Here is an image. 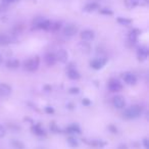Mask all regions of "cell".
I'll return each mask as SVG.
<instances>
[{"instance_id": "cell-34", "label": "cell", "mask_w": 149, "mask_h": 149, "mask_svg": "<svg viewBox=\"0 0 149 149\" xmlns=\"http://www.w3.org/2000/svg\"><path fill=\"white\" fill-rule=\"evenodd\" d=\"M118 149H128V146L126 144H120Z\"/></svg>"}, {"instance_id": "cell-25", "label": "cell", "mask_w": 149, "mask_h": 149, "mask_svg": "<svg viewBox=\"0 0 149 149\" xmlns=\"http://www.w3.org/2000/svg\"><path fill=\"white\" fill-rule=\"evenodd\" d=\"M61 28V24L60 23H51V27H50V31H58Z\"/></svg>"}, {"instance_id": "cell-1", "label": "cell", "mask_w": 149, "mask_h": 149, "mask_svg": "<svg viewBox=\"0 0 149 149\" xmlns=\"http://www.w3.org/2000/svg\"><path fill=\"white\" fill-rule=\"evenodd\" d=\"M143 111H144V108L142 106L135 104V105H132L125 109V111L123 112V116L126 120H135V118H139L143 113Z\"/></svg>"}, {"instance_id": "cell-13", "label": "cell", "mask_w": 149, "mask_h": 149, "mask_svg": "<svg viewBox=\"0 0 149 149\" xmlns=\"http://www.w3.org/2000/svg\"><path fill=\"white\" fill-rule=\"evenodd\" d=\"M66 74H68V77L70 78V80H79L80 78H81L80 72L74 68H70L68 70V72H66Z\"/></svg>"}, {"instance_id": "cell-36", "label": "cell", "mask_w": 149, "mask_h": 149, "mask_svg": "<svg viewBox=\"0 0 149 149\" xmlns=\"http://www.w3.org/2000/svg\"><path fill=\"white\" fill-rule=\"evenodd\" d=\"M2 60H3V58H2V56L0 55V64L2 63Z\"/></svg>"}, {"instance_id": "cell-7", "label": "cell", "mask_w": 149, "mask_h": 149, "mask_svg": "<svg viewBox=\"0 0 149 149\" xmlns=\"http://www.w3.org/2000/svg\"><path fill=\"white\" fill-rule=\"evenodd\" d=\"M112 104L118 109H122V108H124L126 106V100H125V98L123 96L116 95L112 98Z\"/></svg>"}, {"instance_id": "cell-30", "label": "cell", "mask_w": 149, "mask_h": 149, "mask_svg": "<svg viewBox=\"0 0 149 149\" xmlns=\"http://www.w3.org/2000/svg\"><path fill=\"white\" fill-rule=\"evenodd\" d=\"M108 130H109L111 133H113V134H118V129H116L114 126H109L108 127Z\"/></svg>"}, {"instance_id": "cell-4", "label": "cell", "mask_w": 149, "mask_h": 149, "mask_svg": "<svg viewBox=\"0 0 149 149\" xmlns=\"http://www.w3.org/2000/svg\"><path fill=\"white\" fill-rule=\"evenodd\" d=\"M107 87L111 92H118V91H120V90L123 89L122 83H120V82L118 81V80H116V79L109 80V82H108V84H107Z\"/></svg>"}, {"instance_id": "cell-15", "label": "cell", "mask_w": 149, "mask_h": 149, "mask_svg": "<svg viewBox=\"0 0 149 149\" xmlns=\"http://www.w3.org/2000/svg\"><path fill=\"white\" fill-rule=\"evenodd\" d=\"M141 34V31L138 29H134L133 31L130 32L129 34V40H130L131 43H137L138 42V36Z\"/></svg>"}, {"instance_id": "cell-35", "label": "cell", "mask_w": 149, "mask_h": 149, "mask_svg": "<svg viewBox=\"0 0 149 149\" xmlns=\"http://www.w3.org/2000/svg\"><path fill=\"white\" fill-rule=\"evenodd\" d=\"M3 1L6 3H10V2H15V1H17V0H3Z\"/></svg>"}, {"instance_id": "cell-12", "label": "cell", "mask_w": 149, "mask_h": 149, "mask_svg": "<svg viewBox=\"0 0 149 149\" xmlns=\"http://www.w3.org/2000/svg\"><path fill=\"white\" fill-rule=\"evenodd\" d=\"M11 93V87L6 83H1L0 84V96L2 97H6V96L10 95Z\"/></svg>"}, {"instance_id": "cell-3", "label": "cell", "mask_w": 149, "mask_h": 149, "mask_svg": "<svg viewBox=\"0 0 149 149\" xmlns=\"http://www.w3.org/2000/svg\"><path fill=\"white\" fill-rule=\"evenodd\" d=\"M78 32H79V28L76 25H74V24H70V25L65 26V27L63 28V30H62V33H63V35L65 36V37H72V36L76 35Z\"/></svg>"}, {"instance_id": "cell-20", "label": "cell", "mask_w": 149, "mask_h": 149, "mask_svg": "<svg viewBox=\"0 0 149 149\" xmlns=\"http://www.w3.org/2000/svg\"><path fill=\"white\" fill-rule=\"evenodd\" d=\"M19 66V61L17 59H9L8 61L6 62V68H9V70H17Z\"/></svg>"}, {"instance_id": "cell-33", "label": "cell", "mask_w": 149, "mask_h": 149, "mask_svg": "<svg viewBox=\"0 0 149 149\" xmlns=\"http://www.w3.org/2000/svg\"><path fill=\"white\" fill-rule=\"evenodd\" d=\"M45 111L47 112V113H53L54 110L52 107H50V106H47V107H45Z\"/></svg>"}, {"instance_id": "cell-31", "label": "cell", "mask_w": 149, "mask_h": 149, "mask_svg": "<svg viewBox=\"0 0 149 149\" xmlns=\"http://www.w3.org/2000/svg\"><path fill=\"white\" fill-rule=\"evenodd\" d=\"M82 103H83L84 105H86V106H89L90 104H91V102H90V100L88 99V98H84V99L82 100Z\"/></svg>"}, {"instance_id": "cell-2", "label": "cell", "mask_w": 149, "mask_h": 149, "mask_svg": "<svg viewBox=\"0 0 149 149\" xmlns=\"http://www.w3.org/2000/svg\"><path fill=\"white\" fill-rule=\"evenodd\" d=\"M40 65V58L39 56H34L32 58H29L28 60H26L24 62V68H25L27 72H34L39 68Z\"/></svg>"}, {"instance_id": "cell-9", "label": "cell", "mask_w": 149, "mask_h": 149, "mask_svg": "<svg viewBox=\"0 0 149 149\" xmlns=\"http://www.w3.org/2000/svg\"><path fill=\"white\" fill-rule=\"evenodd\" d=\"M106 63V59L105 58H95L90 62V66L94 70H100L102 68Z\"/></svg>"}, {"instance_id": "cell-18", "label": "cell", "mask_w": 149, "mask_h": 149, "mask_svg": "<svg viewBox=\"0 0 149 149\" xmlns=\"http://www.w3.org/2000/svg\"><path fill=\"white\" fill-rule=\"evenodd\" d=\"M10 43H13V39L8 35L0 34V46H6Z\"/></svg>"}, {"instance_id": "cell-19", "label": "cell", "mask_w": 149, "mask_h": 149, "mask_svg": "<svg viewBox=\"0 0 149 149\" xmlns=\"http://www.w3.org/2000/svg\"><path fill=\"white\" fill-rule=\"evenodd\" d=\"M83 141H85V142L87 143L88 145H91V146H94V147H98V148H102V147H104L106 145L105 142H102V141H100V140L87 141L85 139V140H83Z\"/></svg>"}, {"instance_id": "cell-14", "label": "cell", "mask_w": 149, "mask_h": 149, "mask_svg": "<svg viewBox=\"0 0 149 149\" xmlns=\"http://www.w3.org/2000/svg\"><path fill=\"white\" fill-rule=\"evenodd\" d=\"M97 9H99V4L96 2H90L83 7V10L85 13H93V11L97 10Z\"/></svg>"}, {"instance_id": "cell-21", "label": "cell", "mask_w": 149, "mask_h": 149, "mask_svg": "<svg viewBox=\"0 0 149 149\" xmlns=\"http://www.w3.org/2000/svg\"><path fill=\"white\" fill-rule=\"evenodd\" d=\"M10 145L15 149H25V144L22 141L17 140V139H13L10 141Z\"/></svg>"}, {"instance_id": "cell-26", "label": "cell", "mask_w": 149, "mask_h": 149, "mask_svg": "<svg viewBox=\"0 0 149 149\" xmlns=\"http://www.w3.org/2000/svg\"><path fill=\"white\" fill-rule=\"evenodd\" d=\"M99 13H101V15H113L112 10H110V9H108V8H101V9H99Z\"/></svg>"}, {"instance_id": "cell-27", "label": "cell", "mask_w": 149, "mask_h": 149, "mask_svg": "<svg viewBox=\"0 0 149 149\" xmlns=\"http://www.w3.org/2000/svg\"><path fill=\"white\" fill-rule=\"evenodd\" d=\"M68 92H70V94H72V95H77V94L80 93V89L78 87H72V88H70Z\"/></svg>"}, {"instance_id": "cell-32", "label": "cell", "mask_w": 149, "mask_h": 149, "mask_svg": "<svg viewBox=\"0 0 149 149\" xmlns=\"http://www.w3.org/2000/svg\"><path fill=\"white\" fill-rule=\"evenodd\" d=\"M50 129H51V131H54L55 133H58V129H57V127H56V125L54 124V123H52V124H51Z\"/></svg>"}, {"instance_id": "cell-22", "label": "cell", "mask_w": 149, "mask_h": 149, "mask_svg": "<svg viewBox=\"0 0 149 149\" xmlns=\"http://www.w3.org/2000/svg\"><path fill=\"white\" fill-rule=\"evenodd\" d=\"M68 133H72V134H81V128L78 125H70L68 129H66Z\"/></svg>"}, {"instance_id": "cell-29", "label": "cell", "mask_w": 149, "mask_h": 149, "mask_svg": "<svg viewBox=\"0 0 149 149\" xmlns=\"http://www.w3.org/2000/svg\"><path fill=\"white\" fill-rule=\"evenodd\" d=\"M142 144L144 146V149H149V143H148V138H144L142 141Z\"/></svg>"}, {"instance_id": "cell-24", "label": "cell", "mask_w": 149, "mask_h": 149, "mask_svg": "<svg viewBox=\"0 0 149 149\" xmlns=\"http://www.w3.org/2000/svg\"><path fill=\"white\" fill-rule=\"evenodd\" d=\"M68 144L70 145L72 148H77L79 146V142H78L77 139H74V137H68Z\"/></svg>"}, {"instance_id": "cell-16", "label": "cell", "mask_w": 149, "mask_h": 149, "mask_svg": "<svg viewBox=\"0 0 149 149\" xmlns=\"http://www.w3.org/2000/svg\"><path fill=\"white\" fill-rule=\"evenodd\" d=\"M31 130H32V132H33L35 135H37V136H40V137H41V136H45V135H46V132L44 131V129L42 128V127L40 126L39 124L32 126Z\"/></svg>"}, {"instance_id": "cell-6", "label": "cell", "mask_w": 149, "mask_h": 149, "mask_svg": "<svg viewBox=\"0 0 149 149\" xmlns=\"http://www.w3.org/2000/svg\"><path fill=\"white\" fill-rule=\"evenodd\" d=\"M123 79H124L125 83L127 85H130V86H133V85H136L137 83V77L135 76L133 72H125L124 76H123Z\"/></svg>"}, {"instance_id": "cell-23", "label": "cell", "mask_w": 149, "mask_h": 149, "mask_svg": "<svg viewBox=\"0 0 149 149\" xmlns=\"http://www.w3.org/2000/svg\"><path fill=\"white\" fill-rule=\"evenodd\" d=\"M116 22L122 26H130L132 24V19H127V17H118Z\"/></svg>"}, {"instance_id": "cell-28", "label": "cell", "mask_w": 149, "mask_h": 149, "mask_svg": "<svg viewBox=\"0 0 149 149\" xmlns=\"http://www.w3.org/2000/svg\"><path fill=\"white\" fill-rule=\"evenodd\" d=\"M5 135H6V129L4 126L0 125V138H3Z\"/></svg>"}, {"instance_id": "cell-8", "label": "cell", "mask_w": 149, "mask_h": 149, "mask_svg": "<svg viewBox=\"0 0 149 149\" xmlns=\"http://www.w3.org/2000/svg\"><path fill=\"white\" fill-rule=\"evenodd\" d=\"M80 37H81V39L83 40V41L89 42V41L94 40V38H95V33H94L92 30L87 29V30H84V31L81 32Z\"/></svg>"}, {"instance_id": "cell-11", "label": "cell", "mask_w": 149, "mask_h": 149, "mask_svg": "<svg viewBox=\"0 0 149 149\" xmlns=\"http://www.w3.org/2000/svg\"><path fill=\"white\" fill-rule=\"evenodd\" d=\"M44 61H45V63L47 64L48 66L55 65V63L57 62L55 54L52 53V52H47V53L45 54V56H44Z\"/></svg>"}, {"instance_id": "cell-17", "label": "cell", "mask_w": 149, "mask_h": 149, "mask_svg": "<svg viewBox=\"0 0 149 149\" xmlns=\"http://www.w3.org/2000/svg\"><path fill=\"white\" fill-rule=\"evenodd\" d=\"M51 23L49 19H44L39 25L36 27V29H40V30H44V31H50V27H51Z\"/></svg>"}, {"instance_id": "cell-10", "label": "cell", "mask_w": 149, "mask_h": 149, "mask_svg": "<svg viewBox=\"0 0 149 149\" xmlns=\"http://www.w3.org/2000/svg\"><path fill=\"white\" fill-rule=\"evenodd\" d=\"M55 54V57H56V60L59 62H62V63H64V62L68 61V53L66 50L64 49H59L57 50V52Z\"/></svg>"}, {"instance_id": "cell-5", "label": "cell", "mask_w": 149, "mask_h": 149, "mask_svg": "<svg viewBox=\"0 0 149 149\" xmlns=\"http://www.w3.org/2000/svg\"><path fill=\"white\" fill-rule=\"evenodd\" d=\"M149 55V49L146 47V46H141V47L138 48L137 50V57L140 61H144L148 58Z\"/></svg>"}]
</instances>
